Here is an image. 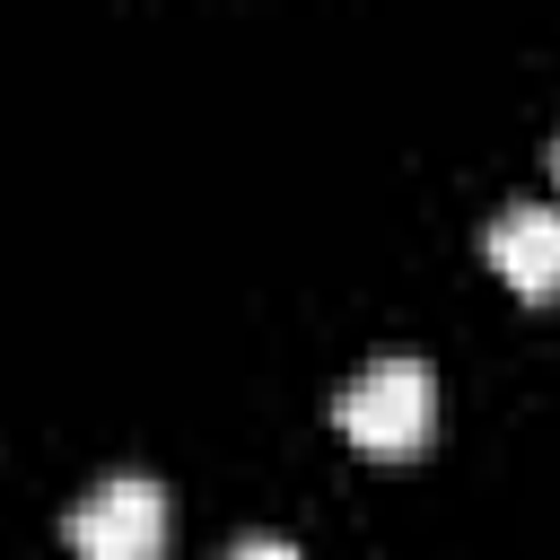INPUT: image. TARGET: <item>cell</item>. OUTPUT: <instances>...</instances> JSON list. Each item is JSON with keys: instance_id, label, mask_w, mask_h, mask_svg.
<instances>
[{"instance_id": "cell-2", "label": "cell", "mask_w": 560, "mask_h": 560, "mask_svg": "<svg viewBox=\"0 0 560 560\" xmlns=\"http://www.w3.org/2000/svg\"><path fill=\"white\" fill-rule=\"evenodd\" d=\"M166 490L158 481H140V472H114V481H96L79 508H70V551L79 560H166Z\"/></svg>"}, {"instance_id": "cell-3", "label": "cell", "mask_w": 560, "mask_h": 560, "mask_svg": "<svg viewBox=\"0 0 560 560\" xmlns=\"http://www.w3.org/2000/svg\"><path fill=\"white\" fill-rule=\"evenodd\" d=\"M481 262H490L525 306L560 298V210H551V201H508V210L481 228Z\"/></svg>"}, {"instance_id": "cell-1", "label": "cell", "mask_w": 560, "mask_h": 560, "mask_svg": "<svg viewBox=\"0 0 560 560\" xmlns=\"http://www.w3.org/2000/svg\"><path fill=\"white\" fill-rule=\"evenodd\" d=\"M332 429H341L350 446L385 455V464L420 455V446L438 438V368H429V359H411V350H394V359L359 368V376L332 394Z\"/></svg>"}, {"instance_id": "cell-4", "label": "cell", "mask_w": 560, "mask_h": 560, "mask_svg": "<svg viewBox=\"0 0 560 560\" xmlns=\"http://www.w3.org/2000/svg\"><path fill=\"white\" fill-rule=\"evenodd\" d=\"M228 560H306V551L280 542V534H245V542H228Z\"/></svg>"}, {"instance_id": "cell-5", "label": "cell", "mask_w": 560, "mask_h": 560, "mask_svg": "<svg viewBox=\"0 0 560 560\" xmlns=\"http://www.w3.org/2000/svg\"><path fill=\"white\" fill-rule=\"evenodd\" d=\"M551 166H560V140H551Z\"/></svg>"}]
</instances>
